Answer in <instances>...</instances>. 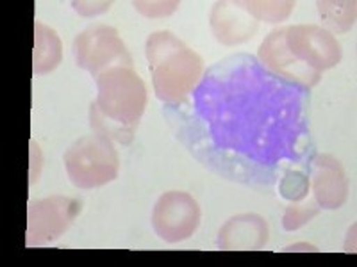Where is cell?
Here are the masks:
<instances>
[{
	"mask_svg": "<svg viewBox=\"0 0 357 267\" xmlns=\"http://www.w3.org/2000/svg\"><path fill=\"white\" fill-rule=\"evenodd\" d=\"M132 6L138 9L142 15H145V17L159 18V17L172 15V13L178 8V2L177 0H172V2H165V0H151V2H143V0H138V2H132Z\"/></svg>",
	"mask_w": 357,
	"mask_h": 267,
	"instance_id": "cell-16",
	"label": "cell"
},
{
	"mask_svg": "<svg viewBox=\"0 0 357 267\" xmlns=\"http://www.w3.org/2000/svg\"><path fill=\"white\" fill-rule=\"evenodd\" d=\"M146 59L155 97L167 104H181L202 77V57L168 31L149 36Z\"/></svg>",
	"mask_w": 357,
	"mask_h": 267,
	"instance_id": "cell-3",
	"label": "cell"
},
{
	"mask_svg": "<svg viewBox=\"0 0 357 267\" xmlns=\"http://www.w3.org/2000/svg\"><path fill=\"white\" fill-rule=\"evenodd\" d=\"M318 11L325 24L337 33H347L356 24V2H318Z\"/></svg>",
	"mask_w": 357,
	"mask_h": 267,
	"instance_id": "cell-12",
	"label": "cell"
},
{
	"mask_svg": "<svg viewBox=\"0 0 357 267\" xmlns=\"http://www.w3.org/2000/svg\"><path fill=\"white\" fill-rule=\"evenodd\" d=\"M259 59L280 77L311 88L320 81L321 72L341 61V47L327 29L291 25L273 31L263 41Z\"/></svg>",
	"mask_w": 357,
	"mask_h": 267,
	"instance_id": "cell-1",
	"label": "cell"
},
{
	"mask_svg": "<svg viewBox=\"0 0 357 267\" xmlns=\"http://www.w3.org/2000/svg\"><path fill=\"white\" fill-rule=\"evenodd\" d=\"M211 29L220 43L238 44L254 36L257 20L241 8L240 2H218L211 13Z\"/></svg>",
	"mask_w": 357,
	"mask_h": 267,
	"instance_id": "cell-9",
	"label": "cell"
},
{
	"mask_svg": "<svg viewBox=\"0 0 357 267\" xmlns=\"http://www.w3.org/2000/svg\"><path fill=\"white\" fill-rule=\"evenodd\" d=\"M70 180L79 189H95L113 182L120 170V157L113 141L102 134L77 139L65 154Z\"/></svg>",
	"mask_w": 357,
	"mask_h": 267,
	"instance_id": "cell-4",
	"label": "cell"
},
{
	"mask_svg": "<svg viewBox=\"0 0 357 267\" xmlns=\"http://www.w3.org/2000/svg\"><path fill=\"white\" fill-rule=\"evenodd\" d=\"M320 214V207L318 203H301V205H291L286 209L284 218H282V225H284V230L293 232L302 228L304 225H307L311 219H314Z\"/></svg>",
	"mask_w": 357,
	"mask_h": 267,
	"instance_id": "cell-14",
	"label": "cell"
},
{
	"mask_svg": "<svg viewBox=\"0 0 357 267\" xmlns=\"http://www.w3.org/2000/svg\"><path fill=\"white\" fill-rule=\"evenodd\" d=\"M63 59V44L54 29L41 22L34 24V73L45 75L59 66Z\"/></svg>",
	"mask_w": 357,
	"mask_h": 267,
	"instance_id": "cell-11",
	"label": "cell"
},
{
	"mask_svg": "<svg viewBox=\"0 0 357 267\" xmlns=\"http://www.w3.org/2000/svg\"><path fill=\"white\" fill-rule=\"evenodd\" d=\"M286 251H318V248H314L312 244L298 243V244H291L289 248H286Z\"/></svg>",
	"mask_w": 357,
	"mask_h": 267,
	"instance_id": "cell-18",
	"label": "cell"
},
{
	"mask_svg": "<svg viewBox=\"0 0 357 267\" xmlns=\"http://www.w3.org/2000/svg\"><path fill=\"white\" fill-rule=\"evenodd\" d=\"M200 207L184 191H168L159 196L152 212V227L167 243L175 244L190 239L200 225Z\"/></svg>",
	"mask_w": 357,
	"mask_h": 267,
	"instance_id": "cell-7",
	"label": "cell"
},
{
	"mask_svg": "<svg viewBox=\"0 0 357 267\" xmlns=\"http://www.w3.org/2000/svg\"><path fill=\"white\" fill-rule=\"evenodd\" d=\"M312 193L320 209H340L349 196V182L341 162L333 155H317L312 161Z\"/></svg>",
	"mask_w": 357,
	"mask_h": 267,
	"instance_id": "cell-8",
	"label": "cell"
},
{
	"mask_svg": "<svg viewBox=\"0 0 357 267\" xmlns=\"http://www.w3.org/2000/svg\"><path fill=\"white\" fill-rule=\"evenodd\" d=\"M309 193V178L302 171H288L280 180V195L289 202H301Z\"/></svg>",
	"mask_w": 357,
	"mask_h": 267,
	"instance_id": "cell-15",
	"label": "cell"
},
{
	"mask_svg": "<svg viewBox=\"0 0 357 267\" xmlns=\"http://www.w3.org/2000/svg\"><path fill=\"white\" fill-rule=\"evenodd\" d=\"M82 211V203L68 196L33 202L27 212V246H47L68 230Z\"/></svg>",
	"mask_w": 357,
	"mask_h": 267,
	"instance_id": "cell-6",
	"label": "cell"
},
{
	"mask_svg": "<svg viewBox=\"0 0 357 267\" xmlns=\"http://www.w3.org/2000/svg\"><path fill=\"white\" fill-rule=\"evenodd\" d=\"M241 8L250 15L252 18H256L257 22L264 20L270 24H277L282 22L291 15L295 9V2H282V0H250V2H240Z\"/></svg>",
	"mask_w": 357,
	"mask_h": 267,
	"instance_id": "cell-13",
	"label": "cell"
},
{
	"mask_svg": "<svg viewBox=\"0 0 357 267\" xmlns=\"http://www.w3.org/2000/svg\"><path fill=\"white\" fill-rule=\"evenodd\" d=\"M72 6L82 17H93V15L107 11L111 8V2H72Z\"/></svg>",
	"mask_w": 357,
	"mask_h": 267,
	"instance_id": "cell-17",
	"label": "cell"
},
{
	"mask_svg": "<svg viewBox=\"0 0 357 267\" xmlns=\"http://www.w3.org/2000/svg\"><path fill=\"white\" fill-rule=\"evenodd\" d=\"M98 95L89 109L97 134L130 145L146 106V88L132 66H114L97 77Z\"/></svg>",
	"mask_w": 357,
	"mask_h": 267,
	"instance_id": "cell-2",
	"label": "cell"
},
{
	"mask_svg": "<svg viewBox=\"0 0 357 267\" xmlns=\"http://www.w3.org/2000/svg\"><path fill=\"white\" fill-rule=\"evenodd\" d=\"M268 243V222L257 214L229 219L218 235L222 250H261Z\"/></svg>",
	"mask_w": 357,
	"mask_h": 267,
	"instance_id": "cell-10",
	"label": "cell"
},
{
	"mask_svg": "<svg viewBox=\"0 0 357 267\" xmlns=\"http://www.w3.org/2000/svg\"><path fill=\"white\" fill-rule=\"evenodd\" d=\"M77 66L88 70L95 79L114 66H132V57L118 31L107 25H93L82 31L73 41Z\"/></svg>",
	"mask_w": 357,
	"mask_h": 267,
	"instance_id": "cell-5",
	"label": "cell"
}]
</instances>
